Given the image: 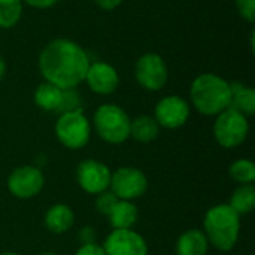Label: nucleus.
<instances>
[{"instance_id":"nucleus-17","label":"nucleus","mask_w":255,"mask_h":255,"mask_svg":"<svg viewBox=\"0 0 255 255\" xmlns=\"http://www.w3.org/2000/svg\"><path fill=\"white\" fill-rule=\"evenodd\" d=\"M232 87V102L230 108L241 112L247 118L255 114V90L241 82H230Z\"/></svg>"},{"instance_id":"nucleus-6","label":"nucleus","mask_w":255,"mask_h":255,"mask_svg":"<svg viewBox=\"0 0 255 255\" xmlns=\"http://www.w3.org/2000/svg\"><path fill=\"white\" fill-rule=\"evenodd\" d=\"M214 137L224 149H235L241 146L250 134V121L241 112L227 108L215 117Z\"/></svg>"},{"instance_id":"nucleus-2","label":"nucleus","mask_w":255,"mask_h":255,"mask_svg":"<svg viewBox=\"0 0 255 255\" xmlns=\"http://www.w3.org/2000/svg\"><path fill=\"white\" fill-rule=\"evenodd\" d=\"M190 100L194 109L205 117H217L232 102L230 82L217 73H202L194 78L190 87Z\"/></svg>"},{"instance_id":"nucleus-18","label":"nucleus","mask_w":255,"mask_h":255,"mask_svg":"<svg viewBox=\"0 0 255 255\" xmlns=\"http://www.w3.org/2000/svg\"><path fill=\"white\" fill-rule=\"evenodd\" d=\"M61 88L43 81L36 87L33 93V102L39 109L45 112H57L61 103Z\"/></svg>"},{"instance_id":"nucleus-29","label":"nucleus","mask_w":255,"mask_h":255,"mask_svg":"<svg viewBox=\"0 0 255 255\" xmlns=\"http://www.w3.org/2000/svg\"><path fill=\"white\" fill-rule=\"evenodd\" d=\"M124 0H94V3L97 4V7H100L102 10H106V12H111V10H115L117 7L121 6Z\"/></svg>"},{"instance_id":"nucleus-5","label":"nucleus","mask_w":255,"mask_h":255,"mask_svg":"<svg viewBox=\"0 0 255 255\" xmlns=\"http://www.w3.org/2000/svg\"><path fill=\"white\" fill-rule=\"evenodd\" d=\"M54 131L64 148L76 151L88 145L91 139V123L85 117L84 109L64 112L57 118Z\"/></svg>"},{"instance_id":"nucleus-22","label":"nucleus","mask_w":255,"mask_h":255,"mask_svg":"<svg viewBox=\"0 0 255 255\" xmlns=\"http://www.w3.org/2000/svg\"><path fill=\"white\" fill-rule=\"evenodd\" d=\"M229 175L239 185L253 184L255 181V164L250 158H239L229 167Z\"/></svg>"},{"instance_id":"nucleus-27","label":"nucleus","mask_w":255,"mask_h":255,"mask_svg":"<svg viewBox=\"0 0 255 255\" xmlns=\"http://www.w3.org/2000/svg\"><path fill=\"white\" fill-rule=\"evenodd\" d=\"M75 255H106L102 245L97 244H88V245H81Z\"/></svg>"},{"instance_id":"nucleus-9","label":"nucleus","mask_w":255,"mask_h":255,"mask_svg":"<svg viewBox=\"0 0 255 255\" xmlns=\"http://www.w3.org/2000/svg\"><path fill=\"white\" fill-rule=\"evenodd\" d=\"M6 185L13 197L21 200H28L36 197L43 190L45 176L39 167L24 164L10 172Z\"/></svg>"},{"instance_id":"nucleus-4","label":"nucleus","mask_w":255,"mask_h":255,"mask_svg":"<svg viewBox=\"0 0 255 255\" xmlns=\"http://www.w3.org/2000/svg\"><path fill=\"white\" fill-rule=\"evenodd\" d=\"M130 117L118 105H100L93 115V127L97 136L109 145H121L130 139Z\"/></svg>"},{"instance_id":"nucleus-11","label":"nucleus","mask_w":255,"mask_h":255,"mask_svg":"<svg viewBox=\"0 0 255 255\" xmlns=\"http://www.w3.org/2000/svg\"><path fill=\"white\" fill-rule=\"evenodd\" d=\"M191 114L190 103L176 94L164 96L160 99L154 108V118L160 127L167 130H176L182 127Z\"/></svg>"},{"instance_id":"nucleus-31","label":"nucleus","mask_w":255,"mask_h":255,"mask_svg":"<svg viewBox=\"0 0 255 255\" xmlns=\"http://www.w3.org/2000/svg\"><path fill=\"white\" fill-rule=\"evenodd\" d=\"M250 48H251V51H253V54L255 52V30L253 28L251 30V36H250Z\"/></svg>"},{"instance_id":"nucleus-15","label":"nucleus","mask_w":255,"mask_h":255,"mask_svg":"<svg viewBox=\"0 0 255 255\" xmlns=\"http://www.w3.org/2000/svg\"><path fill=\"white\" fill-rule=\"evenodd\" d=\"M209 247L211 245L202 230L190 229L178 238L175 253L176 255H208Z\"/></svg>"},{"instance_id":"nucleus-20","label":"nucleus","mask_w":255,"mask_h":255,"mask_svg":"<svg viewBox=\"0 0 255 255\" xmlns=\"http://www.w3.org/2000/svg\"><path fill=\"white\" fill-rule=\"evenodd\" d=\"M230 208L238 212L241 217L248 215L255 208V187L254 184H242L239 185L230 196L229 202Z\"/></svg>"},{"instance_id":"nucleus-30","label":"nucleus","mask_w":255,"mask_h":255,"mask_svg":"<svg viewBox=\"0 0 255 255\" xmlns=\"http://www.w3.org/2000/svg\"><path fill=\"white\" fill-rule=\"evenodd\" d=\"M4 75H6V61H4L3 55L0 54V82L3 81Z\"/></svg>"},{"instance_id":"nucleus-14","label":"nucleus","mask_w":255,"mask_h":255,"mask_svg":"<svg viewBox=\"0 0 255 255\" xmlns=\"http://www.w3.org/2000/svg\"><path fill=\"white\" fill-rule=\"evenodd\" d=\"M43 223L48 232L54 235H63L73 227L75 214L70 206L64 203H55L46 211Z\"/></svg>"},{"instance_id":"nucleus-25","label":"nucleus","mask_w":255,"mask_h":255,"mask_svg":"<svg viewBox=\"0 0 255 255\" xmlns=\"http://www.w3.org/2000/svg\"><path fill=\"white\" fill-rule=\"evenodd\" d=\"M238 13L241 18H244L247 22H255V0H235Z\"/></svg>"},{"instance_id":"nucleus-10","label":"nucleus","mask_w":255,"mask_h":255,"mask_svg":"<svg viewBox=\"0 0 255 255\" xmlns=\"http://www.w3.org/2000/svg\"><path fill=\"white\" fill-rule=\"evenodd\" d=\"M75 176L76 184L84 193L97 196L109 190L112 172L105 163L97 161L94 158H87L78 164Z\"/></svg>"},{"instance_id":"nucleus-3","label":"nucleus","mask_w":255,"mask_h":255,"mask_svg":"<svg viewBox=\"0 0 255 255\" xmlns=\"http://www.w3.org/2000/svg\"><path fill=\"white\" fill-rule=\"evenodd\" d=\"M202 232L209 245L221 253H229L239 241L241 215L235 212L229 203L215 205L205 214Z\"/></svg>"},{"instance_id":"nucleus-21","label":"nucleus","mask_w":255,"mask_h":255,"mask_svg":"<svg viewBox=\"0 0 255 255\" xmlns=\"http://www.w3.org/2000/svg\"><path fill=\"white\" fill-rule=\"evenodd\" d=\"M22 16V0H0V28L15 27Z\"/></svg>"},{"instance_id":"nucleus-26","label":"nucleus","mask_w":255,"mask_h":255,"mask_svg":"<svg viewBox=\"0 0 255 255\" xmlns=\"http://www.w3.org/2000/svg\"><path fill=\"white\" fill-rule=\"evenodd\" d=\"M78 239L81 242V245H88V244H96L97 235L96 230L91 226H84L79 229L78 232Z\"/></svg>"},{"instance_id":"nucleus-23","label":"nucleus","mask_w":255,"mask_h":255,"mask_svg":"<svg viewBox=\"0 0 255 255\" xmlns=\"http://www.w3.org/2000/svg\"><path fill=\"white\" fill-rule=\"evenodd\" d=\"M73 111H82V99L79 93L76 91V88L63 90L61 103L57 112L64 114V112H73Z\"/></svg>"},{"instance_id":"nucleus-33","label":"nucleus","mask_w":255,"mask_h":255,"mask_svg":"<svg viewBox=\"0 0 255 255\" xmlns=\"http://www.w3.org/2000/svg\"><path fill=\"white\" fill-rule=\"evenodd\" d=\"M0 255H21V254H18V253H13V251H4V253H1Z\"/></svg>"},{"instance_id":"nucleus-1","label":"nucleus","mask_w":255,"mask_h":255,"mask_svg":"<svg viewBox=\"0 0 255 255\" xmlns=\"http://www.w3.org/2000/svg\"><path fill=\"white\" fill-rule=\"evenodd\" d=\"M37 67L42 78L61 88L79 87L90 67L88 52L75 40L57 37L49 40L40 51Z\"/></svg>"},{"instance_id":"nucleus-12","label":"nucleus","mask_w":255,"mask_h":255,"mask_svg":"<svg viewBox=\"0 0 255 255\" xmlns=\"http://www.w3.org/2000/svg\"><path fill=\"white\" fill-rule=\"evenodd\" d=\"M106 255H148V244L142 235L133 229L112 230L103 245Z\"/></svg>"},{"instance_id":"nucleus-28","label":"nucleus","mask_w":255,"mask_h":255,"mask_svg":"<svg viewBox=\"0 0 255 255\" xmlns=\"http://www.w3.org/2000/svg\"><path fill=\"white\" fill-rule=\"evenodd\" d=\"M60 0H22V3L28 4L33 9H49L55 6Z\"/></svg>"},{"instance_id":"nucleus-13","label":"nucleus","mask_w":255,"mask_h":255,"mask_svg":"<svg viewBox=\"0 0 255 255\" xmlns=\"http://www.w3.org/2000/svg\"><path fill=\"white\" fill-rule=\"evenodd\" d=\"M84 82L99 96H109L117 91L120 85V75L117 69L106 61L90 63Z\"/></svg>"},{"instance_id":"nucleus-32","label":"nucleus","mask_w":255,"mask_h":255,"mask_svg":"<svg viewBox=\"0 0 255 255\" xmlns=\"http://www.w3.org/2000/svg\"><path fill=\"white\" fill-rule=\"evenodd\" d=\"M37 255H58L57 253H54V251H43V253H40V254Z\"/></svg>"},{"instance_id":"nucleus-8","label":"nucleus","mask_w":255,"mask_h":255,"mask_svg":"<svg viewBox=\"0 0 255 255\" xmlns=\"http://www.w3.org/2000/svg\"><path fill=\"white\" fill-rule=\"evenodd\" d=\"M109 188L118 200L134 202L146 193L148 178L140 169L124 166L112 173Z\"/></svg>"},{"instance_id":"nucleus-16","label":"nucleus","mask_w":255,"mask_h":255,"mask_svg":"<svg viewBox=\"0 0 255 255\" xmlns=\"http://www.w3.org/2000/svg\"><path fill=\"white\" fill-rule=\"evenodd\" d=\"M139 211L137 206L133 202L128 200H118L111 214L108 215L109 224L114 230H127L133 229V226L137 223Z\"/></svg>"},{"instance_id":"nucleus-19","label":"nucleus","mask_w":255,"mask_h":255,"mask_svg":"<svg viewBox=\"0 0 255 255\" xmlns=\"http://www.w3.org/2000/svg\"><path fill=\"white\" fill-rule=\"evenodd\" d=\"M160 126L151 115H139L130 123V137L140 143H149L160 134Z\"/></svg>"},{"instance_id":"nucleus-24","label":"nucleus","mask_w":255,"mask_h":255,"mask_svg":"<svg viewBox=\"0 0 255 255\" xmlns=\"http://www.w3.org/2000/svg\"><path fill=\"white\" fill-rule=\"evenodd\" d=\"M117 202H118L117 196L111 190H106V191H103V193H100V194L96 196V202H94L96 211L99 214L108 217L111 214V211L114 209V206L117 205Z\"/></svg>"},{"instance_id":"nucleus-7","label":"nucleus","mask_w":255,"mask_h":255,"mask_svg":"<svg viewBox=\"0 0 255 255\" xmlns=\"http://www.w3.org/2000/svg\"><path fill=\"white\" fill-rule=\"evenodd\" d=\"M136 82L146 91H160L169 79V69L164 58L157 52L142 54L134 64Z\"/></svg>"}]
</instances>
